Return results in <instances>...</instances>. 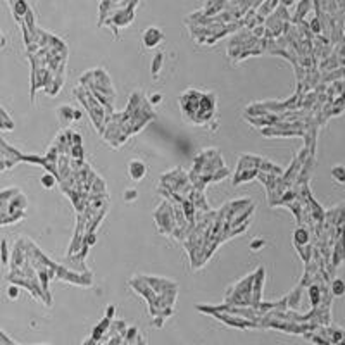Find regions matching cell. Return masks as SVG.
Returning a JSON list of instances; mask_svg holds the SVG:
<instances>
[{
	"instance_id": "cell-1",
	"label": "cell",
	"mask_w": 345,
	"mask_h": 345,
	"mask_svg": "<svg viewBox=\"0 0 345 345\" xmlns=\"http://www.w3.org/2000/svg\"><path fill=\"white\" fill-rule=\"evenodd\" d=\"M143 174H145V166L142 162H131L129 164V176L133 180H140Z\"/></svg>"
},
{
	"instance_id": "cell-2",
	"label": "cell",
	"mask_w": 345,
	"mask_h": 345,
	"mask_svg": "<svg viewBox=\"0 0 345 345\" xmlns=\"http://www.w3.org/2000/svg\"><path fill=\"white\" fill-rule=\"evenodd\" d=\"M343 292H345V285H343V281L337 280V281L333 283V293H335V295H342Z\"/></svg>"
},
{
	"instance_id": "cell-3",
	"label": "cell",
	"mask_w": 345,
	"mask_h": 345,
	"mask_svg": "<svg viewBox=\"0 0 345 345\" xmlns=\"http://www.w3.org/2000/svg\"><path fill=\"white\" fill-rule=\"evenodd\" d=\"M343 172H345V171H343V168H333V176H335V178H338L342 183L345 181V174H343Z\"/></svg>"
},
{
	"instance_id": "cell-4",
	"label": "cell",
	"mask_w": 345,
	"mask_h": 345,
	"mask_svg": "<svg viewBox=\"0 0 345 345\" xmlns=\"http://www.w3.org/2000/svg\"><path fill=\"white\" fill-rule=\"evenodd\" d=\"M41 183H43L47 188H50V186H54V178L50 176V174H45V176L41 178Z\"/></svg>"
},
{
	"instance_id": "cell-5",
	"label": "cell",
	"mask_w": 345,
	"mask_h": 345,
	"mask_svg": "<svg viewBox=\"0 0 345 345\" xmlns=\"http://www.w3.org/2000/svg\"><path fill=\"white\" fill-rule=\"evenodd\" d=\"M295 240H300V243H304V242L307 240V233L302 231V229H300V231H297V233H295Z\"/></svg>"
},
{
	"instance_id": "cell-6",
	"label": "cell",
	"mask_w": 345,
	"mask_h": 345,
	"mask_svg": "<svg viewBox=\"0 0 345 345\" xmlns=\"http://www.w3.org/2000/svg\"><path fill=\"white\" fill-rule=\"evenodd\" d=\"M311 295H312V304H316L317 302V295H319V292H317V286H311Z\"/></svg>"
},
{
	"instance_id": "cell-7",
	"label": "cell",
	"mask_w": 345,
	"mask_h": 345,
	"mask_svg": "<svg viewBox=\"0 0 345 345\" xmlns=\"http://www.w3.org/2000/svg\"><path fill=\"white\" fill-rule=\"evenodd\" d=\"M9 293H11L12 297H14V295H16V293H17V290H16V288H9Z\"/></svg>"
}]
</instances>
